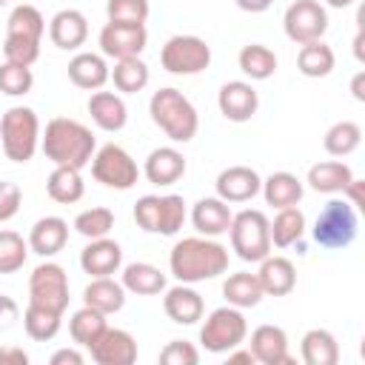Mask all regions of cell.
I'll list each match as a JSON object with an SVG mask.
<instances>
[{
    "label": "cell",
    "mask_w": 365,
    "mask_h": 365,
    "mask_svg": "<svg viewBox=\"0 0 365 365\" xmlns=\"http://www.w3.org/2000/svg\"><path fill=\"white\" fill-rule=\"evenodd\" d=\"M83 305H91L106 317L117 314L125 305V288L111 277H91V282L83 291Z\"/></svg>",
    "instance_id": "4316f807"
},
{
    "label": "cell",
    "mask_w": 365,
    "mask_h": 365,
    "mask_svg": "<svg viewBox=\"0 0 365 365\" xmlns=\"http://www.w3.org/2000/svg\"><path fill=\"white\" fill-rule=\"evenodd\" d=\"M362 188H365V182H362V180H356V177H354V180H351L345 188H342V197H345V200H348V202H351L356 211H362V208H365V197H362Z\"/></svg>",
    "instance_id": "f907efd6"
},
{
    "label": "cell",
    "mask_w": 365,
    "mask_h": 365,
    "mask_svg": "<svg viewBox=\"0 0 365 365\" xmlns=\"http://www.w3.org/2000/svg\"><path fill=\"white\" fill-rule=\"evenodd\" d=\"M17 317H20V305L11 297L0 294V331H9L17 322Z\"/></svg>",
    "instance_id": "681fc988"
},
{
    "label": "cell",
    "mask_w": 365,
    "mask_h": 365,
    "mask_svg": "<svg viewBox=\"0 0 365 365\" xmlns=\"http://www.w3.org/2000/svg\"><path fill=\"white\" fill-rule=\"evenodd\" d=\"M285 37L297 46L322 40L328 31V11L319 0H294L282 17Z\"/></svg>",
    "instance_id": "7c38bea8"
},
{
    "label": "cell",
    "mask_w": 365,
    "mask_h": 365,
    "mask_svg": "<svg viewBox=\"0 0 365 365\" xmlns=\"http://www.w3.org/2000/svg\"><path fill=\"white\" fill-rule=\"evenodd\" d=\"M3 57L9 63H17V66H34L37 57H40V43L37 40H26V37H9L3 40Z\"/></svg>",
    "instance_id": "bcb514c9"
},
{
    "label": "cell",
    "mask_w": 365,
    "mask_h": 365,
    "mask_svg": "<svg viewBox=\"0 0 365 365\" xmlns=\"http://www.w3.org/2000/svg\"><path fill=\"white\" fill-rule=\"evenodd\" d=\"M160 362L163 365H197L200 362V351L185 339H171L160 351Z\"/></svg>",
    "instance_id": "7dc6e473"
},
{
    "label": "cell",
    "mask_w": 365,
    "mask_h": 365,
    "mask_svg": "<svg viewBox=\"0 0 365 365\" xmlns=\"http://www.w3.org/2000/svg\"><path fill=\"white\" fill-rule=\"evenodd\" d=\"M220 114L231 123H248L259 108V94L245 80H228L217 94Z\"/></svg>",
    "instance_id": "5bb4252c"
},
{
    "label": "cell",
    "mask_w": 365,
    "mask_h": 365,
    "mask_svg": "<svg viewBox=\"0 0 365 365\" xmlns=\"http://www.w3.org/2000/svg\"><path fill=\"white\" fill-rule=\"evenodd\" d=\"M43 31H46V20L34 6L23 3V6L11 9V14L6 20V34L9 37H26V40H37L40 43Z\"/></svg>",
    "instance_id": "ab89813d"
},
{
    "label": "cell",
    "mask_w": 365,
    "mask_h": 365,
    "mask_svg": "<svg viewBox=\"0 0 365 365\" xmlns=\"http://www.w3.org/2000/svg\"><path fill=\"white\" fill-rule=\"evenodd\" d=\"M336 66V57H334V48L325 46L322 40H314V43H305L297 54V68L299 74L305 77H328Z\"/></svg>",
    "instance_id": "d590c367"
},
{
    "label": "cell",
    "mask_w": 365,
    "mask_h": 365,
    "mask_svg": "<svg viewBox=\"0 0 365 365\" xmlns=\"http://www.w3.org/2000/svg\"><path fill=\"white\" fill-rule=\"evenodd\" d=\"M106 14L111 23H145L148 0H108Z\"/></svg>",
    "instance_id": "f6af8a7d"
},
{
    "label": "cell",
    "mask_w": 365,
    "mask_h": 365,
    "mask_svg": "<svg viewBox=\"0 0 365 365\" xmlns=\"http://www.w3.org/2000/svg\"><path fill=\"white\" fill-rule=\"evenodd\" d=\"M262 197L268 205L274 208H288V205H299L302 200V180L291 171H274L268 180H262Z\"/></svg>",
    "instance_id": "f546056e"
},
{
    "label": "cell",
    "mask_w": 365,
    "mask_h": 365,
    "mask_svg": "<svg viewBox=\"0 0 365 365\" xmlns=\"http://www.w3.org/2000/svg\"><path fill=\"white\" fill-rule=\"evenodd\" d=\"M262 177L251 165H228L217 177V197L225 202H248L259 194Z\"/></svg>",
    "instance_id": "2e32d148"
},
{
    "label": "cell",
    "mask_w": 365,
    "mask_h": 365,
    "mask_svg": "<svg viewBox=\"0 0 365 365\" xmlns=\"http://www.w3.org/2000/svg\"><path fill=\"white\" fill-rule=\"evenodd\" d=\"M114 228V211L106 205H94L86 208L74 217V231L83 234L86 240H97V237H108V231Z\"/></svg>",
    "instance_id": "b9f144b4"
},
{
    "label": "cell",
    "mask_w": 365,
    "mask_h": 365,
    "mask_svg": "<svg viewBox=\"0 0 365 365\" xmlns=\"http://www.w3.org/2000/svg\"><path fill=\"white\" fill-rule=\"evenodd\" d=\"M222 297H225V302L234 305V308H254V305L262 302L265 294H262V285H259L257 274H251V271H237V274H231V277L222 282Z\"/></svg>",
    "instance_id": "d6a6232c"
},
{
    "label": "cell",
    "mask_w": 365,
    "mask_h": 365,
    "mask_svg": "<svg viewBox=\"0 0 365 365\" xmlns=\"http://www.w3.org/2000/svg\"><path fill=\"white\" fill-rule=\"evenodd\" d=\"M143 174L151 185H174L177 180H182L185 174V157L182 151H177L174 145H160L145 157Z\"/></svg>",
    "instance_id": "44dd1931"
},
{
    "label": "cell",
    "mask_w": 365,
    "mask_h": 365,
    "mask_svg": "<svg viewBox=\"0 0 365 365\" xmlns=\"http://www.w3.org/2000/svg\"><path fill=\"white\" fill-rule=\"evenodd\" d=\"M356 231H359V214L345 197L342 200H328L325 208L319 211L314 228H311L314 242L328 248V251L348 248L356 240Z\"/></svg>",
    "instance_id": "5b68a950"
},
{
    "label": "cell",
    "mask_w": 365,
    "mask_h": 365,
    "mask_svg": "<svg viewBox=\"0 0 365 365\" xmlns=\"http://www.w3.org/2000/svg\"><path fill=\"white\" fill-rule=\"evenodd\" d=\"M29 242L17 231H0V274H17L26 265Z\"/></svg>",
    "instance_id": "7bdbcfd3"
},
{
    "label": "cell",
    "mask_w": 365,
    "mask_h": 365,
    "mask_svg": "<svg viewBox=\"0 0 365 365\" xmlns=\"http://www.w3.org/2000/svg\"><path fill=\"white\" fill-rule=\"evenodd\" d=\"M268 231H271V245L288 248V245L302 240V234H305V214L297 205L277 208V217H274V222H268Z\"/></svg>",
    "instance_id": "836d02e7"
},
{
    "label": "cell",
    "mask_w": 365,
    "mask_h": 365,
    "mask_svg": "<svg viewBox=\"0 0 365 365\" xmlns=\"http://www.w3.org/2000/svg\"><path fill=\"white\" fill-rule=\"evenodd\" d=\"M245 336H248L245 314L242 308H234V305L214 308L200 328V342L211 354H228L231 348H240Z\"/></svg>",
    "instance_id": "ba28073f"
},
{
    "label": "cell",
    "mask_w": 365,
    "mask_h": 365,
    "mask_svg": "<svg viewBox=\"0 0 365 365\" xmlns=\"http://www.w3.org/2000/svg\"><path fill=\"white\" fill-rule=\"evenodd\" d=\"M3 6H9V0H0V9H3Z\"/></svg>",
    "instance_id": "91938a15"
},
{
    "label": "cell",
    "mask_w": 365,
    "mask_h": 365,
    "mask_svg": "<svg viewBox=\"0 0 365 365\" xmlns=\"http://www.w3.org/2000/svg\"><path fill=\"white\" fill-rule=\"evenodd\" d=\"M237 63H240V71H242L245 77H251V80H268V77H274V71H277V54H274L268 46H262V43H248V46H242Z\"/></svg>",
    "instance_id": "8d00e7d4"
},
{
    "label": "cell",
    "mask_w": 365,
    "mask_h": 365,
    "mask_svg": "<svg viewBox=\"0 0 365 365\" xmlns=\"http://www.w3.org/2000/svg\"><path fill=\"white\" fill-rule=\"evenodd\" d=\"M148 43L145 23H106L100 29V51L103 57L123 60V57H140Z\"/></svg>",
    "instance_id": "4fadbf2b"
},
{
    "label": "cell",
    "mask_w": 365,
    "mask_h": 365,
    "mask_svg": "<svg viewBox=\"0 0 365 365\" xmlns=\"http://www.w3.org/2000/svg\"><path fill=\"white\" fill-rule=\"evenodd\" d=\"M251 354L262 365H291L288 334L279 325H259L251 331Z\"/></svg>",
    "instance_id": "d6986e66"
},
{
    "label": "cell",
    "mask_w": 365,
    "mask_h": 365,
    "mask_svg": "<svg viewBox=\"0 0 365 365\" xmlns=\"http://www.w3.org/2000/svg\"><path fill=\"white\" fill-rule=\"evenodd\" d=\"M123 288L137 297H154L165 291V274L151 262H128L123 268Z\"/></svg>",
    "instance_id": "4dcf8cb0"
},
{
    "label": "cell",
    "mask_w": 365,
    "mask_h": 365,
    "mask_svg": "<svg viewBox=\"0 0 365 365\" xmlns=\"http://www.w3.org/2000/svg\"><path fill=\"white\" fill-rule=\"evenodd\" d=\"M163 308H165V314H168L171 322H177V325H194L197 319H202L205 302H202V297L188 282H180L174 288H165Z\"/></svg>",
    "instance_id": "603a6c76"
},
{
    "label": "cell",
    "mask_w": 365,
    "mask_h": 365,
    "mask_svg": "<svg viewBox=\"0 0 365 365\" xmlns=\"http://www.w3.org/2000/svg\"><path fill=\"white\" fill-rule=\"evenodd\" d=\"M354 180V171L342 160H322L308 168V185L319 194H342V188Z\"/></svg>",
    "instance_id": "83f0119b"
},
{
    "label": "cell",
    "mask_w": 365,
    "mask_h": 365,
    "mask_svg": "<svg viewBox=\"0 0 365 365\" xmlns=\"http://www.w3.org/2000/svg\"><path fill=\"white\" fill-rule=\"evenodd\" d=\"M185 200L180 194H145L134 202V220L148 234L174 237L185 222Z\"/></svg>",
    "instance_id": "8992f818"
},
{
    "label": "cell",
    "mask_w": 365,
    "mask_h": 365,
    "mask_svg": "<svg viewBox=\"0 0 365 365\" xmlns=\"http://www.w3.org/2000/svg\"><path fill=\"white\" fill-rule=\"evenodd\" d=\"M160 63L168 74L191 77L211 66V46L197 34H174L160 51Z\"/></svg>",
    "instance_id": "9c48e42d"
},
{
    "label": "cell",
    "mask_w": 365,
    "mask_h": 365,
    "mask_svg": "<svg viewBox=\"0 0 365 365\" xmlns=\"http://www.w3.org/2000/svg\"><path fill=\"white\" fill-rule=\"evenodd\" d=\"M106 328H108L106 314H100V311L91 308V305H83V308L74 311L71 319H68V334H71V339H74L77 345H83V348H91V345L97 342V336H100Z\"/></svg>",
    "instance_id": "e575fe53"
},
{
    "label": "cell",
    "mask_w": 365,
    "mask_h": 365,
    "mask_svg": "<svg viewBox=\"0 0 365 365\" xmlns=\"http://www.w3.org/2000/svg\"><path fill=\"white\" fill-rule=\"evenodd\" d=\"M228 234H231V251H237L242 262H259L271 254L268 217L257 208H245L234 214Z\"/></svg>",
    "instance_id": "52a82bcc"
},
{
    "label": "cell",
    "mask_w": 365,
    "mask_h": 365,
    "mask_svg": "<svg viewBox=\"0 0 365 365\" xmlns=\"http://www.w3.org/2000/svg\"><path fill=\"white\" fill-rule=\"evenodd\" d=\"M20 205H23V191H20V185L3 180V182H0V222L14 220L17 211H20Z\"/></svg>",
    "instance_id": "c3c4849f"
},
{
    "label": "cell",
    "mask_w": 365,
    "mask_h": 365,
    "mask_svg": "<svg viewBox=\"0 0 365 365\" xmlns=\"http://www.w3.org/2000/svg\"><path fill=\"white\" fill-rule=\"evenodd\" d=\"M29 302L66 314L68 308V274L57 262H40L29 277Z\"/></svg>",
    "instance_id": "8fae6325"
},
{
    "label": "cell",
    "mask_w": 365,
    "mask_h": 365,
    "mask_svg": "<svg viewBox=\"0 0 365 365\" xmlns=\"http://www.w3.org/2000/svg\"><path fill=\"white\" fill-rule=\"evenodd\" d=\"M299 351H302L305 365H336L339 362V345H336V336L328 328L305 331V336L299 342Z\"/></svg>",
    "instance_id": "1f68e13d"
},
{
    "label": "cell",
    "mask_w": 365,
    "mask_h": 365,
    "mask_svg": "<svg viewBox=\"0 0 365 365\" xmlns=\"http://www.w3.org/2000/svg\"><path fill=\"white\" fill-rule=\"evenodd\" d=\"M351 91H354V97L362 103L365 100V71H356L354 74V80H351Z\"/></svg>",
    "instance_id": "11a10c76"
},
{
    "label": "cell",
    "mask_w": 365,
    "mask_h": 365,
    "mask_svg": "<svg viewBox=\"0 0 365 365\" xmlns=\"http://www.w3.org/2000/svg\"><path fill=\"white\" fill-rule=\"evenodd\" d=\"M108 80H114V88L123 91V94H137L148 86L151 74H148V66L140 60V57H123L114 63Z\"/></svg>",
    "instance_id": "74e56055"
},
{
    "label": "cell",
    "mask_w": 365,
    "mask_h": 365,
    "mask_svg": "<svg viewBox=\"0 0 365 365\" xmlns=\"http://www.w3.org/2000/svg\"><path fill=\"white\" fill-rule=\"evenodd\" d=\"M0 365H29V354L17 345L0 348Z\"/></svg>",
    "instance_id": "816d5d0a"
},
{
    "label": "cell",
    "mask_w": 365,
    "mask_h": 365,
    "mask_svg": "<svg viewBox=\"0 0 365 365\" xmlns=\"http://www.w3.org/2000/svg\"><path fill=\"white\" fill-rule=\"evenodd\" d=\"M257 279L262 285V294L268 297H285L294 291L297 285V268L291 259L285 257H265L259 259V271H257Z\"/></svg>",
    "instance_id": "484cf974"
},
{
    "label": "cell",
    "mask_w": 365,
    "mask_h": 365,
    "mask_svg": "<svg viewBox=\"0 0 365 365\" xmlns=\"http://www.w3.org/2000/svg\"><path fill=\"white\" fill-rule=\"evenodd\" d=\"M86 108H88L94 125L103 128V131H120L128 123V108H125L123 97L114 94V91H100V88L91 91Z\"/></svg>",
    "instance_id": "d4e9b609"
},
{
    "label": "cell",
    "mask_w": 365,
    "mask_h": 365,
    "mask_svg": "<svg viewBox=\"0 0 365 365\" xmlns=\"http://www.w3.org/2000/svg\"><path fill=\"white\" fill-rule=\"evenodd\" d=\"M40 148L46 160L54 165H68V168H86L97 151V140L88 125L71 117H54L46 123V131L40 134Z\"/></svg>",
    "instance_id": "7a4b0ae2"
},
{
    "label": "cell",
    "mask_w": 365,
    "mask_h": 365,
    "mask_svg": "<svg viewBox=\"0 0 365 365\" xmlns=\"http://www.w3.org/2000/svg\"><path fill=\"white\" fill-rule=\"evenodd\" d=\"M120 265H123V248L108 237L88 240V245L80 251V268L88 277H111L120 271Z\"/></svg>",
    "instance_id": "e0dca14e"
},
{
    "label": "cell",
    "mask_w": 365,
    "mask_h": 365,
    "mask_svg": "<svg viewBox=\"0 0 365 365\" xmlns=\"http://www.w3.org/2000/svg\"><path fill=\"white\" fill-rule=\"evenodd\" d=\"M228 362H257V359H254L251 348H248V351H237V348H231V351H228Z\"/></svg>",
    "instance_id": "9f6ffc18"
},
{
    "label": "cell",
    "mask_w": 365,
    "mask_h": 365,
    "mask_svg": "<svg viewBox=\"0 0 365 365\" xmlns=\"http://www.w3.org/2000/svg\"><path fill=\"white\" fill-rule=\"evenodd\" d=\"M91 177L106 185V188H114V191H128L134 188L137 177H140V168L134 163V157L117 145V143H108L103 148L94 151L91 157Z\"/></svg>",
    "instance_id": "30bf717a"
},
{
    "label": "cell",
    "mask_w": 365,
    "mask_h": 365,
    "mask_svg": "<svg viewBox=\"0 0 365 365\" xmlns=\"http://www.w3.org/2000/svg\"><path fill=\"white\" fill-rule=\"evenodd\" d=\"M148 114L171 143H191L200 131V114L194 103L177 88L154 91L148 100Z\"/></svg>",
    "instance_id": "3957f363"
},
{
    "label": "cell",
    "mask_w": 365,
    "mask_h": 365,
    "mask_svg": "<svg viewBox=\"0 0 365 365\" xmlns=\"http://www.w3.org/2000/svg\"><path fill=\"white\" fill-rule=\"evenodd\" d=\"M26 242H29V251H34L37 257L48 259V257H54V254H60L66 248V242H68V222L63 217H54V214L40 217L31 225Z\"/></svg>",
    "instance_id": "ac0fdd59"
},
{
    "label": "cell",
    "mask_w": 365,
    "mask_h": 365,
    "mask_svg": "<svg viewBox=\"0 0 365 365\" xmlns=\"http://www.w3.org/2000/svg\"><path fill=\"white\" fill-rule=\"evenodd\" d=\"M242 11H251V14H259V11H265V9H271V3L274 0H234Z\"/></svg>",
    "instance_id": "db71d44e"
},
{
    "label": "cell",
    "mask_w": 365,
    "mask_h": 365,
    "mask_svg": "<svg viewBox=\"0 0 365 365\" xmlns=\"http://www.w3.org/2000/svg\"><path fill=\"white\" fill-rule=\"evenodd\" d=\"M354 54H356V60H362V31H356V37H354Z\"/></svg>",
    "instance_id": "6f0895ef"
},
{
    "label": "cell",
    "mask_w": 365,
    "mask_h": 365,
    "mask_svg": "<svg viewBox=\"0 0 365 365\" xmlns=\"http://www.w3.org/2000/svg\"><path fill=\"white\" fill-rule=\"evenodd\" d=\"M108 63L103 54H94V51H80L68 60V80L77 86V88H86V91H97L108 83Z\"/></svg>",
    "instance_id": "cb8c5ba5"
},
{
    "label": "cell",
    "mask_w": 365,
    "mask_h": 365,
    "mask_svg": "<svg viewBox=\"0 0 365 365\" xmlns=\"http://www.w3.org/2000/svg\"><path fill=\"white\" fill-rule=\"evenodd\" d=\"M168 268L180 282H205L228 271V248L214 237H182L168 254Z\"/></svg>",
    "instance_id": "6da1fadb"
},
{
    "label": "cell",
    "mask_w": 365,
    "mask_h": 365,
    "mask_svg": "<svg viewBox=\"0 0 365 365\" xmlns=\"http://www.w3.org/2000/svg\"><path fill=\"white\" fill-rule=\"evenodd\" d=\"M60 319H63V314H57L51 308H43V305H34V302H29V308L23 311V328L34 342L54 339L57 331H60Z\"/></svg>",
    "instance_id": "f35d334b"
},
{
    "label": "cell",
    "mask_w": 365,
    "mask_h": 365,
    "mask_svg": "<svg viewBox=\"0 0 365 365\" xmlns=\"http://www.w3.org/2000/svg\"><path fill=\"white\" fill-rule=\"evenodd\" d=\"M88 351L97 365H131L137 359V339L123 328H106Z\"/></svg>",
    "instance_id": "9a60e30c"
},
{
    "label": "cell",
    "mask_w": 365,
    "mask_h": 365,
    "mask_svg": "<svg viewBox=\"0 0 365 365\" xmlns=\"http://www.w3.org/2000/svg\"><path fill=\"white\" fill-rule=\"evenodd\" d=\"M359 143H362V128L354 120L334 123L325 131V140H322V145H325V151L331 157H348V154H354L359 148Z\"/></svg>",
    "instance_id": "60d3db41"
},
{
    "label": "cell",
    "mask_w": 365,
    "mask_h": 365,
    "mask_svg": "<svg viewBox=\"0 0 365 365\" xmlns=\"http://www.w3.org/2000/svg\"><path fill=\"white\" fill-rule=\"evenodd\" d=\"M231 220H234V211L225 200L220 197H202L194 202L191 208V225L197 228V234L202 237H220V234H228L231 228Z\"/></svg>",
    "instance_id": "ffe728a7"
},
{
    "label": "cell",
    "mask_w": 365,
    "mask_h": 365,
    "mask_svg": "<svg viewBox=\"0 0 365 365\" xmlns=\"http://www.w3.org/2000/svg\"><path fill=\"white\" fill-rule=\"evenodd\" d=\"M331 9H348L351 3H356V0H325Z\"/></svg>",
    "instance_id": "680465c9"
},
{
    "label": "cell",
    "mask_w": 365,
    "mask_h": 365,
    "mask_svg": "<svg viewBox=\"0 0 365 365\" xmlns=\"http://www.w3.org/2000/svg\"><path fill=\"white\" fill-rule=\"evenodd\" d=\"M31 86H34L31 66H17V63H9V60L0 63V91L3 94L23 97V94L31 91Z\"/></svg>",
    "instance_id": "ee69618b"
},
{
    "label": "cell",
    "mask_w": 365,
    "mask_h": 365,
    "mask_svg": "<svg viewBox=\"0 0 365 365\" xmlns=\"http://www.w3.org/2000/svg\"><path fill=\"white\" fill-rule=\"evenodd\" d=\"M46 191L54 202L60 205H74L83 200L86 194V182H83V174L80 168H68V165H54V171L48 174L46 180Z\"/></svg>",
    "instance_id": "f1b7e54d"
},
{
    "label": "cell",
    "mask_w": 365,
    "mask_h": 365,
    "mask_svg": "<svg viewBox=\"0 0 365 365\" xmlns=\"http://www.w3.org/2000/svg\"><path fill=\"white\" fill-rule=\"evenodd\" d=\"M0 145L11 163H29L40 148V120L29 106H11L0 117Z\"/></svg>",
    "instance_id": "277c9868"
},
{
    "label": "cell",
    "mask_w": 365,
    "mask_h": 365,
    "mask_svg": "<svg viewBox=\"0 0 365 365\" xmlns=\"http://www.w3.org/2000/svg\"><path fill=\"white\" fill-rule=\"evenodd\" d=\"M51 365H83V354L77 348H60L51 354Z\"/></svg>",
    "instance_id": "f5cc1de1"
},
{
    "label": "cell",
    "mask_w": 365,
    "mask_h": 365,
    "mask_svg": "<svg viewBox=\"0 0 365 365\" xmlns=\"http://www.w3.org/2000/svg\"><path fill=\"white\" fill-rule=\"evenodd\" d=\"M48 37H51V43H54L57 48H63V51L80 48V46L88 40V20H86V14L77 11V9H63V11H57V14L51 17V23H48Z\"/></svg>",
    "instance_id": "7402d4cb"
}]
</instances>
